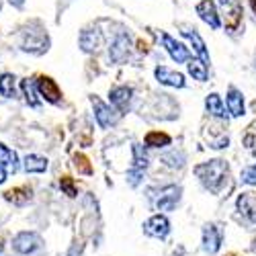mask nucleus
<instances>
[{"label":"nucleus","instance_id":"a211bd4d","mask_svg":"<svg viewBox=\"0 0 256 256\" xmlns=\"http://www.w3.org/2000/svg\"><path fill=\"white\" fill-rule=\"evenodd\" d=\"M180 35H182L184 39H188L190 44H193L195 52L201 56V62L207 66V64H209V52H207V48H205V41L201 39V35H199L197 31H180Z\"/></svg>","mask_w":256,"mask_h":256},{"label":"nucleus","instance_id":"dca6fc26","mask_svg":"<svg viewBox=\"0 0 256 256\" xmlns=\"http://www.w3.org/2000/svg\"><path fill=\"white\" fill-rule=\"evenodd\" d=\"M205 109H207V113H209V115L218 117V119H222V121H228L226 106H224L222 96H220L218 92H211V94L205 98Z\"/></svg>","mask_w":256,"mask_h":256},{"label":"nucleus","instance_id":"39448f33","mask_svg":"<svg viewBox=\"0 0 256 256\" xmlns=\"http://www.w3.org/2000/svg\"><path fill=\"white\" fill-rule=\"evenodd\" d=\"M23 50L25 52H31V54H44V52H48V48H50V39H48V35L41 31V29H37V31H33V29H27L25 33H23Z\"/></svg>","mask_w":256,"mask_h":256},{"label":"nucleus","instance_id":"412c9836","mask_svg":"<svg viewBox=\"0 0 256 256\" xmlns=\"http://www.w3.org/2000/svg\"><path fill=\"white\" fill-rule=\"evenodd\" d=\"M0 164H2L4 168L8 166L12 172H16V168H18V158H16V152L8 150V148L4 144H0Z\"/></svg>","mask_w":256,"mask_h":256},{"label":"nucleus","instance_id":"5701e85b","mask_svg":"<svg viewBox=\"0 0 256 256\" xmlns=\"http://www.w3.org/2000/svg\"><path fill=\"white\" fill-rule=\"evenodd\" d=\"M6 199L12 201L14 205H25L29 199H31V188L29 186H18V188H12L6 193Z\"/></svg>","mask_w":256,"mask_h":256},{"label":"nucleus","instance_id":"20e7f679","mask_svg":"<svg viewBox=\"0 0 256 256\" xmlns=\"http://www.w3.org/2000/svg\"><path fill=\"white\" fill-rule=\"evenodd\" d=\"M90 102H92V106H94V117H96V123L102 127V130H109V127H113V125H117V121H119V113L115 111V109H111L109 104H104L98 96H90Z\"/></svg>","mask_w":256,"mask_h":256},{"label":"nucleus","instance_id":"7ed1b4c3","mask_svg":"<svg viewBox=\"0 0 256 256\" xmlns=\"http://www.w3.org/2000/svg\"><path fill=\"white\" fill-rule=\"evenodd\" d=\"M41 248H44V240L35 232H20L12 238V250L18 254H33Z\"/></svg>","mask_w":256,"mask_h":256},{"label":"nucleus","instance_id":"ddd939ff","mask_svg":"<svg viewBox=\"0 0 256 256\" xmlns=\"http://www.w3.org/2000/svg\"><path fill=\"white\" fill-rule=\"evenodd\" d=\"M156 80L164 86H172V88H182L184 86V76L180 72H174V70H168L164 66H158L156 68Z\"/></svg>","mask_w":256,"mask_h":256},{"label":"nucleus","instance_id":"f704fd0d","mask_svg":"<svg viewBox=\"0 0 256 256\" xmlns=\"http://www.w3.org/2000/svg\"><path fill=\"white\" fill-rule=\"evenodd\" d=\"M250 2H252V10L256 12V0H250Z\"/></svg>","mask_w":256,"mask_h":256},{"label":"nucleus","instance_id":"bb28decb","mask_svg":"<svg viewBox=\"0 0 256 256\" xmlns=\"http://www.w3.org/2000/svg\"><path fill=\"white\" fill-rule=\"evenodd\" d=\"M132 152H134V168H136V170H146V168H148V154H146V150H144V146L134 144Z\"/></svg>","mask_w":256,"mask_h":256},{"label":"nucleus","instance_id":"f3484780","mask_svg":"<svg viewBox=\"0 0 256 256\" xmlns=\"http://www.w3.org/2000/svg\"><path fill=\"white\" fill-rule=\"evenodd\" d=\"M238 211H240V216L242 218H246L248 222H256V207H254V197H252V193H242L240 197H238Z\"/></svg>","mask_w":256,"mask_h":256},{"label":"nucleus","instance_id":"b1692460","mask_svg":"<svg viewBox=\"0 0 256 256\" xmlns=\"http://www.w3.org/2000/svg\"><path fill=\"white\" fill-rule=\"evenodd\" d=\"M186 68H188V74L193 76L195 80H199V82H205V80H207V66H205L203 62H199V60H188Z\"/></svg>","mask_w":256,"mask_h":256},{"label":"nucleus","instance_id":"473e14b6","mask_svg":"<svg viewBox=\"0 0 256 256\" xmlns=\"http://www.w3.org/2000/svg\"><path fill=\"white\" fill-rule=\"evenodd\" d=\"M6 180V168L2 166V164H0V184H2Z\"/></svg>","mask_w":256,"mask_h":256},{"label":"nucleus","instance_id":"aec40b11","mask_svg":"<svg viewBox=\"0 0 256 256\" xmlns=\"http://www.w3.org/2000/svg\"><path fill=\"white\" fill-rule=\"evenodd\" d=\"M240 25H242V6L240 4H234L228 10V14H226V29L230 33H234Z\"/></svg>","mask_w":256,"mask_h":256},{"label":"nucleus","instance_id":"393cba45","mask_svg":"<svg viewBox=\"0 0 256 256\" xmlns=\"http://www.w3.org/2000/svg\"><path fill=\"white\" fill-rule=\"evenodd\" d=\"M20 88H23V94L27 98V102L31 106H39V98H37V86H35V82L33 80H23L20 82Z\"/></svg>","mask_w":256,"mask_h":256},{"label":"nucleus","instance_id":"0eeeda50","mask_svg":"<svg viewBox=\"0 0 256 256\" xmlns=\"http://www.w3.org/2000/svg\"><path fill=\"white\" fill-rule=\"evenodd\" d=\"M222 240H224V232L216 224H207L203 228V250L207 254H216L222 248Z\"/></svg>","mask_w":256,"mask_h":256},{"label":"nucleus","instance_id":"cd10ccee","mask_svg":"<svg viewBox=\"0 0 256 256\" xmlns=\"http://www.w3.org/2000/svg\"><path fill=\"white\" fill-rule=\"evenodd\" d=\"M74 166H76L78 172H82V174H92V166L88 164V158L86 156L76 154L74 156Z\"/></svg>","mask_w":256,"mask_h":256},{"label":"nucleus","instance_id":"7c9ffc66","mask_svg":"<svg viewBox=\"0 0 256 256\" xmlns=\"http://www.w3.org/2000/svg\"><path fill=\"white\" fill-rule=\"evenodd\" d=\"M242 182L256 186V164H254V166H248V168L242 170Z\"/></svg>","mask_w":256,"mask_h":256},{"label":"nucleus","instance_id":"72a5a7b5","mask_svg":"<svg viewBox=\"0 0 256 256\" xmlns=\"http://www.w3.org/2000/svg\"><path fill=\"white\" fill-rule=\"evenodd\" d=\"M8 2H10L12 6H16V8H20V6H23V4H25V0H8Z\"/></svg>","mask_w":256,"mask_h":256},{"label":"nucleus","instance_id":"c9c22d12","mask_svg":"<svg viewBox=\"0 0 256 256\" xmlns=\"http://www.w3.org/2000/svg\"><path fill=\"white\" fill-rule=\"evenodd\" d=\"M220 2H222V4L226 6V4H230V2H232V0H220Z\"/></svg>","mask_w":256,"mask_h":256},{"label":"nucleus","instance_id":"a878e982","mask_svg":"<svg viewBox=\"0 0 256 256\" xmlns=\"http://www.w3.org/2000/svg\"><path fill=\"white\" fill-rule=\"evenodd\" d=\"M0 94L4 98L14 96V76L12 74H0Z\"/></svg>","mask_w":256,"mask_h":256},{"label":"nucleus","instance_id":"f8f14e48","mask_svg":"<svg viewBox=\"0 0 256 256\" xmlns=\"http://www.w3.org/2000/svg\"><path fill=\"white\" fill-rule=\"evenodd\" d=\"M197 14L211 29H220L222 23H220V14H218V8H216V2H213V0H201L197 4Z\"/></svg>","mask_w":256,"mask_h":256},{"label":"nucleus","instance_id":"9b49d317","mask_svg":"<svg viewBox=\"0 0 256 256\" xmlns=\"http://www.w3.org/2000/svg\"><path fill=\"white\" fill-rule=\"evenodd\" d=\"M35 86H37L39 94L44 96L48 102H60L62 90H60V86L56 84V80H52L50 76H41V78L35 82Z\"/></svg>","mask_w":256,"mask_h":256},{"label":"nucleus","instance_id":"c756f323","mask_svg":"<svg viewBox=\"0 0 256 256\" xmlns=\"http://www.w3.org/2000/svg\"><path fill=\"white\" fill-rule=\"evenodd\" d=\"M164 162L168 166H172V168H180L184 164V156H182V152H172V154L164 156Z\"/></svg>","mask_w":256,"mask_h":256},{"label":"nucleus","instance_id":"2f4dec72","mask_svg":"<svg viewBox=\"0 0 256 256\" xmlns=\"http://www.w3.org/2000/svg\"><path fill=\"white\" fill-rule=\"evenodd\" d=\"M142 178H144V170H136V168H132L130 172H127V180H130L132 186H138V184L142 182Z\"/></svg>","mask_w":256,"mask_h":256},{"label":"nucleus","instance_id":"f257e3e1","mask_svg":"<svg viewBox=\"0 0 256 256\" xmlns=\"http://www.w3.org/2000/svg\"><path fill=\"white\" fill-rule=\"evenodd\" d=\"M228 172H230V166L226 160H209V162H203V164H197L195 166V174L197 178L201 180V184L211 190L213 195H220L222 188L228 180Z\"/></svg>","mask_w":256,"mask_h":256},{"label":"nucleus","instance_id":"4c0bfd02","mask_svg":"<svg viewBox=\"0 0 256 256\" xmlns=\"http://www.w3.org/2000/svg\"><path fill=\"white\" fill-rule=\"evenodd\" d=\"M228 256H236V254H228Z\"/></svg>","mask_w":256,"mask_h":256},{"label":"nucleus","instance_id":"423d86ee","mask_svg":"<svg viewBox=\"0 0 256 256\" xmlns=\"http://www.w3.org/2000/svg\"><path fill=\"white\" fill-rule=\"evenodd\" d=\"M160 37H162V44H164L168 56L172 58L176 64H184V62L190 60V52L180 44V41H176L174 37H170L168 33H160Z\"/></svg>","mask_w":256,"mask_h":256},{"label":"nucleus","instance_id":"2eb2a0df","mask_svg":"<svg viewBox=\"0 0 256 256\" xmlns=\"http://www.w3.org/2000/svg\"><path fill=\"white\" fill-rule=\"evenodd\" d=\"M228 111L232 113V117H242L246 113L244 109V96L238 88H230L228 90Z\"/></svg>","mask_w":256,"mask_h":256},{"label":"nucleus","instance_id":"6e6552de","mask_svg":"<svg viewBox=\"0 0 256 256\" xmlns=\"http://www.w3.org/2000/svg\"><path fill=\"white\" fill-rule=\"evenodd\" d=\"M144 232L152 238H166L168 232H170V222L166 216H160L158 213V216H152L144 224Z\"/></svg>","mask_w":256,"mask_h":256},{"label":"nucleus","instance_id":"9d476101","mask_svg":"<svg viewBox=\"0 0 256 256\" xmlns=\"http://www.w3.org/2000/svg\"><path fill=\"white\" fill-rule=\"evenodd\" d=\"M111 104L115 106V111L119 115H123L127 109H130V102H132V96H134V88L132 86H117L111 90Z\"/></svg>","mask_w":256,"mask_h":256},{"label":"nucleus","instance_id":"6ab92c4d","mask_svg":"<svg viewBox=\"0 0 256 256\" xmlns=\"http://www.w3.org/2000/svg\"><path fill=\"white\" fill-rule=\"evenodd\" d=\"M23 166H25L27 172H37V174H39V172H46V170H48V158L37 156V154H29V156L25 158Z\"/></svg>","mask_w":256,"mask_h":256},{"label":"nucleus","instance_id":"f03ea898","mask_svg":"<svg viewBox=\"0 0 256 256\" xmlns=\"http://www.w3.org/2000/svg\"><path fill=\"white\" fill-rule=\"evenodd\" d=\"M180 195H182V188L176 186V184L162 186L160 190H156V195L150 193L152 203H154V207L158 211H172V209H176V205L180 201Z\"/></svg>","mask_w":256,"mask_h":256},{"label":"nucleus","instance_id":"1a4fd4ad","mask_svg":"<svg viewBox=\"0 0 256 256\" xmlns=\"http://www.w3.org/2000/svg\"><path fill=\"white\" fill-rule=\"evenodd\" d=\"M130 35H125V33H119L115 39H113V44L109 48V58L111 62L115 64H121L127 60V56H130Z\"/></svg>","mask_w":256,"mask_h":256},{"label":"nucleus","instance_id":"4be33fe9","mask_svg":"<svg viewBox=\"0 0 256 256\" xmlns=\"http://www.w3.org/2000/svg\"><path fill=\"white\" fill-rule=\"evenodd\" d=\"M170 136L168 134H162V132H150L146 136V140H144V144L148 146V148H164V146H170Z\"/></svg>","mask_w":256,"mask_h":256},{"label":"nucleus","instance_id":"58836bf2","mask_svg":"<svg viewBox=\"0 0 256 256\" xmlns=\"http://www.w3.org/2000/svg\"><path fill=\"white\" fill-rule=\"evenodd\" d=\"M0 6H2V4H0Z\"/></svg>","mask_w":256,"mask_h":256},{"label":"nucleus","instance_id":"4468645a","mask_svg":"<svg viewBox=\"0 0 256 256\" xmlns=\"http://www.w3.org/2000/svg\"><path fill=\"white\" fill-rule=\"evenodd\" d=\"M100 41H102V37H100V31L96 27L94 29H84L80 33V48H82V52H86V54L96 52L100 48Z\"/></svg>","mask_w":256,"mask_h":256},{"label":"nucleus","instance_id":"e433bc0d","mask_svg":"<svg viewBox=\"0 0 256 256\" xmlns=\"http://www.w3.org/2000/svg\"><path fill=\"white\" fill-rule=\"evenodd\" d=\"M0 252H2V244H0Z\"/></svg>","mask_w":256,"mask_h":256},{"label":"nucleus","instance_id":"c85d7f7f","mask_svg":"<svg viewBox=\"0 0 256 256\" xmlns=\"http://www.w3.org/2000/svg\"><path fill=\"white\" fill-rule=\"evenodd\" d=\"M60 186H62V190L66 193L68 197H76L78 195V188H76V184H74V180L70 178V176H64L62 180H60Z\"/></svg>","mask_w":256,"mask_h":256}]
</instances>
